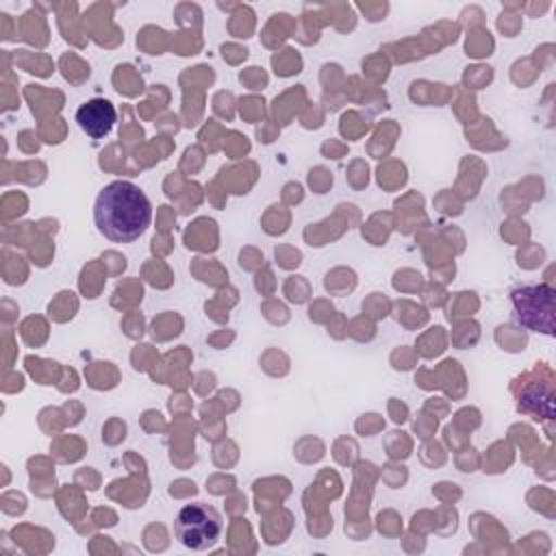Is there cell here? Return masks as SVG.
Here are the masks:
<instances>
[{"label":"cell","instance_id":"obj_1","mask_svg":"<svg viewBox=\"0 0 556 556\" xmlns=\"http://www.w3.org/2000/svg\"><path fill=\"white\" fill-rule=\"evenodd\" d=\"M98 232L113 243L139 239L152 222V204L141 187L130 180H113L100 189L93 204Z\"/></svg>","mask_w":556,"mask_h":556},{"label":"cell","instance_id":"obj_2","mask_svg":"<svg viewBox=\"0 0 556 556\" xmlns=\"http://www.w3.org/2000/svg\"><path fill=\"white\" fill-rule=\"evenodd\" d=\"M224 530V519L217 508L193 502L178 510L174 519V534L180 545L189 549H208L213 547Z\"/></svg>","mask_w":556,"mask_h":556},{"label":"cell","instance_id":"obj_3","mask_svg":"<svg viewBox=\"0 0 556 556\" xmlns=\"http://www.w3.org/2000/svg\"><path fill=\"white\" fill-rule=\"evenodd\" d=\"M513 317L519 326L554 334L556 291L549 285H523L510 291Z\"/></svg>","mask_w":556,"mask_h":556},{"label":"cell","instance_id":"obj_4","mask_svg":"<svg viewBox=\"0 0 556 556\" xmlns=\"http://www.w3.org/2000/svg\"><path fill=\"white\" fill-rule=\"evenodd\" d=\"M115 119H117L115 106L106 98H91V100L83 102L76 111L78 128L91 139L106 137L111 132Z\"/></svg>","mask_w":556,"mask_h":556},{"label":"cell","instance_id":"obj_5","mask_svg":"<svg viewBox=\"0 0 556 556\" xmlns=\"http://www.w3.org/2000/svg\"><path fill=\"white\" fill-rule=\"evenodd\" d=\"M541 404H543L547 410H552V389H545V393H541V391H539V382H534L532 387H528V389H523V391L519 393V404H517V408L523 410V413L536 415V419H539V415L543 413V410H541Z\"/></svg>","mask_w":556,"mask_h":556}]
</instances>
